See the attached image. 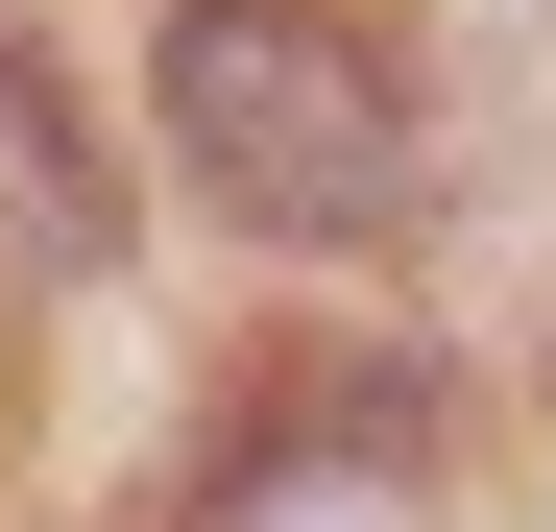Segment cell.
Instances as JSON below:
<instances>
[{"label": "cell", "mask_w": 556, "mask_h": 532, "mask_svg": "<svg viewBox=\"0 0 556 532\" xmlns=\"http://www.w3.org/2000/svg\"><path fill=\"white\" fill-rule=\"evenodd\" d=\"M169 145L242 194V242H388L412 218V98L315 0H194L169 25Z\"/></svg>", "instance_id": "1"}, {"label": "cell", "mask_w": 556, "mask_h": 532, "mask_svg": "<svg viewBox=\"0 0 556 532\" xmlns=\"http://www.w3.org/2000/svg\"><path fill=\"white\" fill-rule=\"evenodd\" d=\"M98 266H122V194H98V145H73V98L0 49V291H98Z\"/></svg>", "instance_id": "2"}]
</instances>
